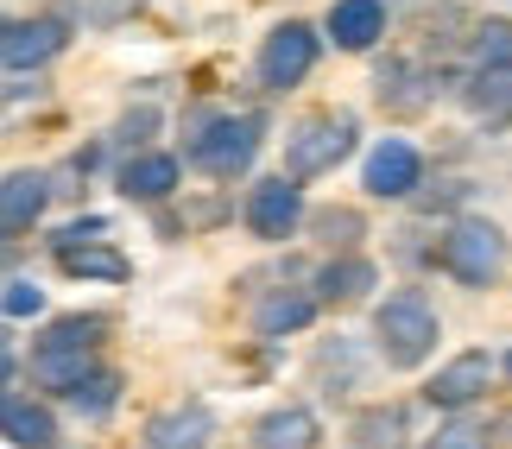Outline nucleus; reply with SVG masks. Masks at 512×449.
<instances>
[{
  "instance_id": "f257e3e1",
  "label": "nucleus",
  "mask_w": 512,
  "mask_h": 449,
  "mask_svg": "<svg viewBox=\"0 0 512 449\" xmlns=\"http://www.w3.org/2000/svg\"><path fill=\"white\" fill-rule=\"evenodd\" d=\"M437 336H443V317L418 285H405V291L373 304V342H380L386 367H424L437 355Z\"/></svg>"
},
{
  "instance_id": "f03ea898",
  "label": "nucleus",
  "mask_w": 512,
  "mask_h": 449,
  "mask_svg": "<svg viewBox=\"0 0 512 449\" xmlns=\"http://www.w3.org/2000/svg\"><path fill=\"white\" fill-rule=\"evenodd\" d=\"M102 336H108V317H57L32 348V380L51 386V393H70L102 355Z\"/></svg>"
},
{
  "instance_id": "7ed1b4c3",
  "label": "nucleus",
  "mask_w": 512,
  "mask_h": 449,
  "mask_svg": "<svg viewBox=\"0 0 512 449\" xmlns=\"http://www.w3.org/2000/svg\"><path fill=\"white\" fill-rule=\"evenodd\" d=\"M348 152H354V114H304V121L285 133V171L279 178L310 184V178H323V171H336Z\"/></svg>"
},
{
  "instance_id": "20e7f679",
  "label": "nucleus",
  "mask_w": 512,
  "mask_h": 449,
  "mask_svg": "<svg viewBox=\"0 0 512 449\" xmlns=\"http://www.w3.org/2000/svg\"><path fill=\"white\" fill-rule=\"evenodd\" d=\"M437 260H443V272H449L456 285H475V291H481V285H494L500 272H506L512 247H506V234H500L494 222L468 216V222H456V228L443 234V253H437Z\"/></svg>"
},
{
  "instance_id": "39448f33",
  "label": "nucleus",
  "mask_w": 512,
  "mask_h": 449,
  "mask_svg": "<svg viewBox=\"0 0 512 449\" xmlns=\"http://www.w3.org/2000/svg\"><path fill=\"white\" fill-rule=\"evenodd\" d=\"M266 140V127H260V114H215V121L196 127V140H190V159L209 171V178H234V171H247L253 165V152H260Z\"/></svg>"
},
{
  "instance_id": "423d86ee",
  "label": "nucleus",
  "mask_w": 512,
  "mask_h": 449,
  "mask_svg": "<svg viewBox=\"0 0 512 449\" xmlns=\"http://www.w3.org/2000/svg\"><path fill=\"white\" fill-rule=\"evenodd\" d=\"M310 70H317V32H310L304 19L272 26L266 45H260V83L266 89H298Z\"/></svg>"
},
{
  "instance_id": "0eeeda50",
  "label": "nucleus",
  "mask_w": 512,
  "mask_h": 449,
  "mask_svg": "<svg viewBox=\"0 0 512 449\" xmlns=\"http://www.w3.org/2000/svg\"><path fill=\"white\" fill-rule=\"evenodd\" d=\"M64 45H70V19L64 13H38V19L7 26V38H0V64L7 70H38V64H51Z\"/></svg>"
},
{
  "instance_id": "6e6552de",
  "label": "nucleus",
  "mask_w": 512,
  "mask_h": 449,
  "mask_svg": "<svg viewBox=\"0 0 512 449\" xmlns=\"http://www.w3.org/2000/svg\"><path fill=\"white\" fill-rule=\"evenodd\" d=\"M247 228L260 234V241H285V234H298V228H304V190L291 184V178L253 184V197H247Z\"/></svg>"
},
{
  "instance_id": "1a4fd4ad",
  "label": "nucleus",
  "mask_w": 512,
  "mask_h": 449,
  "mask_svg": "<svg viewBox=\"0 0 512 449\" xmlns=\"http://www.w3.org/2000/svg\"><path fill=\"white\" fill-rule=\"evenodd\" d=\"M487 380H494V355H487V348H462L456 361L437 367V380L424 386V399L443 405V412H462V405H475L487 393Z\"/></svg>"
},
{
  "instance_id": "9d476101",
  "label": "nucleus",
  "mask_w": 512,
  "mask_h": 449,
  "mask_svg": "<svg viewBox=\"0 0 512 449\" xmlns=\"http://www.w3.org/2000/svg\"><path fill=\"white\" fill-rule=\"evenodd\" d=\"M361 184H367V197H411V190L424 184V159H418V146L411 140H380L367 152V171H361Z\"/></svg>"
},
{
  "instance_id": "9b49d317",
  "label": "nucleus",
  "mask_w": 512,
  "mask_h": 449,
  "mask_svg": "<svg viewBox=\"0 0 512 449\" xmlns=\"http://www.w3.org/2000/svg\"><path fill=\"white\" fill-rule=\"evenodd\" d=\"M51 203V178L45 171H7L0 178V241H19Z\"/></svg>"
},
{
  "instance_id": "f8f14e48",
  "label": "nucleus",
  "mask_w": 512,
  "mask_h": 449,
  "mask_svg": "<svg viewBox=\"0 0 512 449\" xmlns=\"http://www.w3.org/2000/svg\"><path fill=\"white\" fill-rule=\"evenodd\" d=\"M209 443H215V412L203 399H190V405H171V412L152 418L140 449H209Z\"/></svg>"
},
{
  "instance_id": "ddd939ff",
  "label": "nucleus",
  "mask_w": 512,
  "mask_h": 449,
  "mask_svg": "<svg viewBox=\"0 0 512 449\" xmlns=\"http://www.w3.org/2000/svg\"><path fill=\"white\" fill-rule=\"evenodd\" d=\"M462 102L475 121L506 127L512 121V64H475V76L462 83Z\"/></svg>"
},
{
  "instance_id": "4468645a",
  "label": "nucleus",
  "mask_w": 512,
  "mask_h": 449,
  "mask_svg": "<svg viewBox=\"0 0 512 449\" xmlns=\"http://www.w3.org/2000/svg\"><path fill=\"white\" fill-rule=\"evenodd\" d=\"M0 437L13 449H57V418L38 399H7L0 393Z\"/></svg>"
},
{
  "instance_id": "2eb2a0df",
  "label": "nucleus",
  "mask_w": 512,
  "mask_h": 449,
  "mask_svg": "<svg viewBox=\"0 0 512 449\" xmlns=\"http://www.w3.org/2000/svg\"><path fill=\"white\" fill-rule=\"evenodd\" d=\"M323 443V424L310 405H279L253 424V449H317Z\"/></svg>"
},
{
  "instance_id": "dca6fc26",
  "label": "nucleus",
  "mask_w": 512,
  "mask_h": 449,
  "mask_svg": "<svg viewBox=\"0 0 512 449\" xmlns=\"http://www.w3.org/2000/svg\"><path fill=\"white\" fill-rule=\"evenodd\" d=\"M57 266H64L70 279H102V285H121L133 272V260L121 247H108L102 234H95V241H64V247H57Z\"/></svg>"
},
{
  "instance_id": "f3484780",
  "label": "nucleus",
  "mask_w": 512,
  "mask_h": 449,
  "mask_svg": "<svg viewBox=\"0 0 512 449\" xmlns=\"http://www.w3.org/2000/svg\"><path fill=\"white\" fill-rule=\"evenodd\" d=\"M380 32H386L380 0H336V7H329V38H336V51H373Z\"/></svg>"
},
{
  "instance_id": "a211bd4d",
  "label": "nucleus",
  "mask_w": 512,
  "mask_h": 449,
  "mask_svg": "<svg viewBox=\"0 0 512 449\" xmlns=\"http://www.w3.org/2000/svg\"><path fill=\"white\" fill-rule=\"evenodd\" d=\"M373 279H380V272H373V260L348 253V260H329V266L317 272V291H310V298L329 304V310H348V304H361L367 291H373Z\"/></svg>"
},
{
  "instance_id": "6ab92c4d",
  "label": "nucleus",
  "mask_w": 512,
  "mask_h": 449,
  "mask_svg": "<svg viewBox=\"0 0 512 449\" xmlns=\"http://www.w3.org/2000/svg\"><path fill=\"white\" fill-rule=\"evenodd\" d=\"M177 190V159L171 152H140L121 165V197L127 203H165Z\"/></svg>"
},
{
  "instance_id": "aec40b11",
  "label": "nucleus",
  "mask_w": 512,
  "mask_h": 449,
  "mask_svg": "<svg viewBox=\"0 0 512 449\" xmlns=\"http://www.w3.org/2000/svg\"><path fill=\"white\" fill-rule=\"evenodd\" d=\"M310 317H317V298H310V291H272V298L253 310V329H260V336H291V329H304Z\"/></svg>"
},
{
  "instance_id": "412c9836",
  "label": "nucleus",
  "mask_w": 512,
  "mask_h": 449,
  "mask_svg": "<svg viewBox=\"0 0 512 449\" xmlns=\"http://www.w3.org/2000/svg\"><path fill=\"white\" fill-rule=\"evenodd\" d=\"M348 437H354V449H405V412L399 405H367L348 424Z\"/></svg>"
},
{
  "instance_id": "4be33fe9",
  "label": "nucleus",
  "mask_w": 512,
  "mask_h": 449,
  "mask_svg": "<svg viewBox=\"0 0 512 449\" xmlns=\"http://www.w3.org/2000/svg\"><path fill=\"white\" fill-rule=\"evenodd\" d=\"M76 412H89V418H102V412H114V399H121V374H114V367H89L83 380L70 386L64 393Z\"/></svg>"
},
{
  "instance_id": "5701e85b",
  "label": "nucleus",
  "mask_w": 512,
  "mask_h": 449,
  "mask_svg": "<svg viewBox=\"0 0 512 449\" xmlns=\"http://www.w3.org/2000/svg\"><path fill=\"white\" fill-rule=\"evenodd\" d=\"M140 7V0H70L64 7V19H83V26H95V32H108V26H121V19Z\"/></svg>"
},
{
  "instance_id": "b1692460",
  "label": "nucleus",
  "mask_w": 512,
  "mask_h": 449,
  "mask_svg": "<svg viewBox=\"0 0 512 449\" xmlns=\"http://www.w3.org/2000/svg\"><path fill=\"white\" fill-rule=\"evenodd\" d=\"M475 64H512V26L506 19H487L475 32Z\"/></svg>"
},
{
  "instance_id": "393cba45",
  "label": "nucleus",
  "mask_w": 512,
  "mask_h": 449,
  "mask_svg": "<svg viewBox=\"0 0 512 449\" xmlns=\"http://www.w3.org/2000/svg\"><path fill=\"white\" fill-rule=\"evenodd\" d=\"M0 310H7V317H38V310H45V291L32 279H7L0 285Z\"/></svg>"
},
{
  "instance_id": "a878e982",
  "label": "nucleus",
  "mask_w": 512,
  "mask_h": 449,
  "mask_svg": "<svg viewBox=\"0 0 512 449\" xmlns=\"http://www.w3.org/2000/svg\"><path fill=\"white\" fill-rule=\"evenodd\" d=\"M317 234H323V241H354V234H361V216H354V209H323Z\"/></svg>"
},
{
  "instance_id": "bb28decb",
  "label": "nucleus",
  "mask_w": 512,
  "mask_h": 449,
  "mask_svg": "<svg viewBox=\"0 0 512 449\" xmlns=\"http://www.w3.org/2000/svg\"><path fill=\"white\" fill-rule=\"evenodd\" d=\"M424 449H487V431H475V424H449V431H437Z\"/></svg>"
},
{
  "instance_id": "cd10ccee",
  "label": "nucleus",
  "mask_w": 512,
  "mask_h": 449,
  "mask_svg": "<svg viewBox=\"0 0 512 449\" xmlns=\"http://www.w3.org/2000/svg\"><path fill=\"white\" fill-rule=\"evenodd\" d=\"M95 234H108V222L102 216H83V222H70L64 234H57V247H64V241H95Z\"/></svg>"
},
{
  "instance_id": "c85d7f7f",
  "label": "nucleus",
  "mask_w": 512,
  "mask_h": 449,
  "mask_svg": "<svg viewBox=\"0 0 512 449\" xmlns=\"http://www.w3.org/2000/svg\"><path fill=\"white\" fill-rule=\"evenodd\" d=\"M152 127H159V114H152V108H140V114H127V121H121V140H146Z\"/></svg>"
},
{
  "instance_id": "c756f323",
  "label": "nucleus",
  "mask_w": 512,
  "mask_h": 449,
  "mask_svg": "<svg viewBox=\"0 0 512 449\" xmlns=\"http://www.w3.org/2000/svg\"><path fill=\"white\" fill-rule=\"evenodd\" d=\"M13 386V348H7V329H0V393Z\"/></svg>"
},
{
  "instance_id": "7c9ffc66",
  "label": "nucleus",
  "mask_w": 512,
  "mask_h": 449,
  "mask_svg": "<svg viewBox=\"0 0 512 449\" xmlns=\"http://www.w3.org/2000/svg\"><path fill=\"white\" fill-rule=\"evenodd\" d=\"M13 260V241H0V266H7Z\"/></svg>"
},
{
  "instance_id": "2f4dec72",
  "label": "nucleus",
  "mask_w": 512,
  "mask_h": 449,
  "mask_svg": "<svg viewBox=\"0 0 512 449\" xmlns=\"http://www.w3.org/2000/svg\"><path fill=\"white\" fill-rule=\"evenodd\" d=\"M0 38H7V19H0Z\"/></svg>"
},
{
  "instance_id": "473e14b6",
  "label": "nucleus",
  "mask_w": 512,
  "mask_h": 449,
  "mask_svg": "<svg viewBox=\"0 0 512 449\" xmlns=\"http://www.w3.org/2000/svg\"><path fill=\"white\" fill-rule=\"evenodd\" d=\"M506 374H512V355H506Z\"/></svg>"
}]
</instances>
